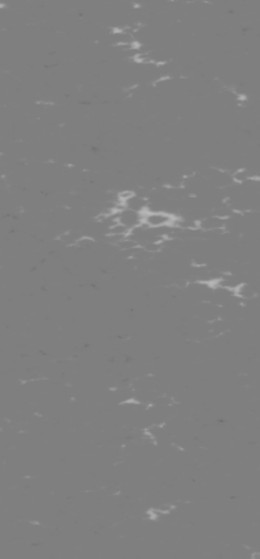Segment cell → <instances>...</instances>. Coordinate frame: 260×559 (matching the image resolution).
I'll use <instances>...</instances> for the list:
<instances>
[{"mask_svg": "<svg viewBox=\"0 0 260 559\" xmlns=\"http://www.w3.org/2000/svg\"><path fill=\"white\" fill-rule=\"evenodd\" d=\"M176 218L173 214L163 211H147L144 212V217H142V222L147 225L149 229H159L164 228V226H173L174 228V222H176Z\"/></svg>", "mask_w": 260, "mask_h": 559, "instance_id": "6da1fadb", "label": "cell"}, {"mask_svg": "<svg viewBox=\"0 0 260 559\" xmlns=\"http://www.w3.org/2000/svg\"><path fill=\"white\" fill-rule=\"evenodd\" d=\"M111 217H113L117 222L122 223V225H125L129 230H131V229H134L141 225L144 214L130 211L128 209H122V210H119V211H115L114 214H111Z\"/></svg>", "mask_w": 260, "mask_h": 559, "instance_id": "7a4b0ae2", "label": "cell"}, {"mask_svg": "<svg viewBox=\"0 0 260 559\" xmlns=\"http://www.w3.org/2000/svg\"><path fill=\"white\" fill-rule=\"evenodd\" d=\"M197 228L201 232H207V233H223L225 228H226V221L221 219V218L215 217V215H209V217H204L201 219L197 221Z\"/></svg>", "mask_w": 260, "mask_h": 559, "instance_id": "3957f363", "label": "cell"}, {"mask_svg": "<svg viewBox=\"0 0 260 559\" xmlns=\"http://www.w3.org/2000/svg\"><path fill=\"white\" fill-rule=\"evenodd\" d=\"M124 206L125 209H128L130 211L144 214V212H147L148 210V200L145 199L144 196H140V195H137L136 192H134V194L130 196L129 199L125 200Z\"/></svg>", "mask_w": 260, "mask_h": 559, "instance_id": "277c9868", "label": "cell"}, {"mask_svg": "<svg viewBox=\"0 0 260 559\" xmlns=\"http://www.w3.org/2000/svg\"><path fill=\"white\" fill-rule=\"evenodd\" d=\"M234 296L238 297V299H241V300H251V299H255V297L258 296V291H256L251 284L241 282V284L236 288Z\"/></svg>", "mask_w": 260, "mask_h": 559, "instance_id": "5b68a950", "label": "cell"}, {"mask_svg": "<svg viewBox=\"0 0 260 559\" xmlns=\"http://www.w3.org/2000/svg\"><path fill=\"white\" fill-rule=\"evenodd\" d=\"M129 233H130L129 229L119 222H115L114 225H111V226H108L107 228V236H111V234H117V236H128Z\"/></svg>", "mask_w": 260, "mask_h": 559, "instance_id": "8992f818", "label": "cell"}, {"mask_svg": "<svg viewBox=\"0 0 260 559\" xmlns=\"http://www.w3.org/2000/svg\"><path fill=\"white\" fill-rule=\"evenodd\" d=\"M95 244H96V240L93 239L92 236H81V237L77 240V243H75V247H78V248H82V250H86V248H92V247H95Z\"/></svg>", "mask_w": 260, "mask_h": 559, "instance_id": "52a82bcc", "label": "cell"}, {"mask_svg": "<svg viewBox=\"0 0 260 559\" xmlns=\"http://www.w3.org/2000/svg\"><path fill=\"white\" fill-rule=\"evenodd\" d=\"M121 250V251H125V250H131V248H136V247H141L137 241H134L133 239H130L129 236H126L124 240H121L118 243V246H117Z\"/></svg>", "mask_w": 260, "mask_h": 559, "instance_id": "ba28073f", "label": "cell"}, {"mask_svg": "<svg viewBox=\"0 0 260 559\" xmlns=\"http://www.w3.org/2000/svg\"><path fill=\"white\" fill-rule=\"evenodd\" d=\"M251 558L252 559H259L260 558V554L259 553H254L252 555H251Z\"/></svg>", "mask_w": 260, "mask_h": 559, "instance_id": "9c48e42d", "label": "cell"}]
</instances>
